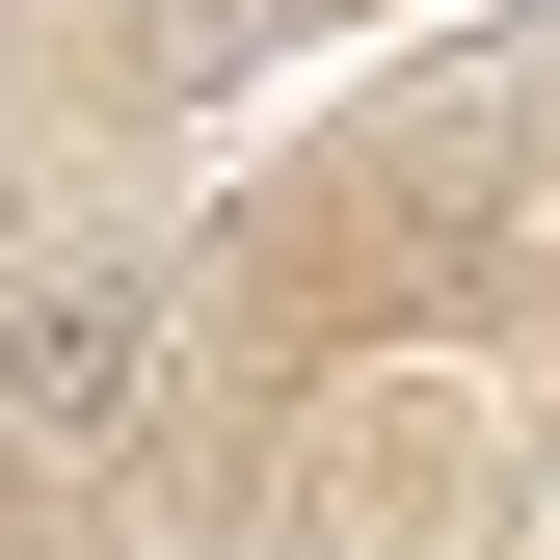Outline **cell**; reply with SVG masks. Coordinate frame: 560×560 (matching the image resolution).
<instances>
[{
	"instance_id": "cell-1",
	"label": "cell",
	"mask_w": 560,
	"mask_h": 560,
	"mask_svg": "<svg viewBox=\"0 0 560 560\" xmlns=\"http://www.w3.org/2000/svg\"><path fill=\"white\" fill-rule=\"evenodd\" d=\"M187 400V267L161 241H107V267H27V294H0V454H133Z\"/></svg>"
}]
</instances>
